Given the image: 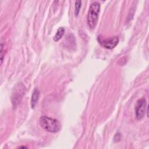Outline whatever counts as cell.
<instances>
[{
    "instance_id": "1",
    "label": "cell",
    "mask_w": 149,
    "mask_h": 149,
    "mask_svg": "<svg viewBox=\"0 0 149 149\" xmlns=\"http://www.w3.org/2000/svg\"><path fill=\"white\" fill-rule=\"evenodd\" d=\"M41 127L47 132L56 133L60 130L61 125L58 120L47 116H42L39 120Z\"/></svg>"
},
{
    "instance_id": "2",
    "label": "cell",
    "mask_w": 149,
    "mask_h": 149,
    "mask_svg": "<svg viewBox=\"0 0 149 149\" xmlns=\"http://www.w3.org/2000/svg\"><path fill=\"white\" fill-rule=\"evenodd\" d=\"M100 10V4L97 2H93L89 8L87 15V23L91 29L95 28L98 19Z\"/></svg>"
},
{
    "instance_id": "3",
    "label": "cell",
    "mask_w": 149,
    "mask_h": 149,
    "mask_svg": "<svg viewBox=\"0 0 149 149\" xmlns=\"http://www.w3.org/2000/svg\"><path fill=\"white\" fill-rule=\"evenodd\" d=\"M147 108V101L146 99L141 98L138 100L135 107L136 117L138 120H141L143 118Z\"/></svg>"
},
{
    "instance_id": "4",
    "label": "cell",
    "mask_w": 149,
    "mask_h": 149,
    "mask_svg": "<svg viewBox=\"0 0 149 149\" xmlns=\"http://www.w3.org/2000/svg\"><path fill=\"white\" fill-rule=\"evenodd\" d=\"M98 40L102 47L107 49H112L115 48L119 42V38L116 36L105 39H102L100 37H98Z\"/></svg>"
},
{
    "instance_id": "5",
    "label": "cell",
    "mask_w": 149,
    "mask_h": 149,
    "mask_svg": "<svg viewBox=\"0 0 149 149\" xmlns=\"http://www.w3.org/2000/svg\"><path fill=\"white\" fill-rule=\"evenodd\" d=\"M40 96V91L37 88H35L33 92L31 98V107L32 108H34Z\"/></svg>"
},
{
    "instance_id": "6",
    "label": "cell",
    "mask_w": 149,
    "mask_h": 149,
    "mask_svg": "<svg viewBox=\"0 0 149 149\" xmlns=\"http://www.w3.org/2000/svg\"><path fill=\"white\" fill-rule=\"evenodd\" d=\"M65 33V28L63 27H61L59 28H58V29L57 30V31L55 34V35L54 37V40L55 41H58L63 36Z\"/></svg>"
},
{
    "instance_id": "7",
    "label": "cell",
    "mask_w": 149,
    "mask_h": 149,
    "mask_svg": "<svg viewBox=\"0 0 149 149\" xmlns=\"http://www.w3.org/2000/svg\"><path fill=\"white\" fill-rule=\"evenodd\" d=\"M81 1H76L75 2V5H74V15L76 16H77L79 13V11H80V9L81 8Z\"/></svg>"
},
{
    "instance_id": "8",
    "label": "cell",
    "mask_w": 149,
    "mask_h": 149,
    "mask_svg": "<svg viewBox=\"0 0 149 149\" xmlns=\"http://www.w3.org/2000/svg\"><path fill=\"white\" fill-rule=\"evenodd\" d=\"M3 59V44H1V65H2Z\"/></svg>"
},
{
    "instance_id": "9",
    "label": "cell",
    "mask_w": 149,
    "mask_h": 149,
    "mask_svg": "<svg viewBox=\"0 0 149 149\" xmlns=\"http://www.w3.org/2000/svg\"><path fill=\"white\" fill-rule=\"evenodd\" d=\"M19 148H26V147H24V146H22V147H19Z\"/></svg>"
}]
</instances>
